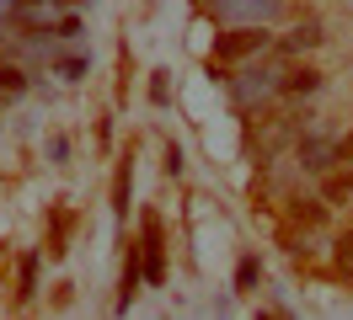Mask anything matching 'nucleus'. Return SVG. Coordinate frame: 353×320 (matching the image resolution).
<instances>
[{"mask_svg": "<svg viewBox=\"0 0 353 320\" xmlns=\"http://www.w3.org/2000/svg\"><path fill=\"white\" fill-rule=\"evenodd\" d=\"M321 203H343V209H353V171H337V176H327Z\"/></svg>", "mask_w": 353, "mask_h": 320, "instance_id": "1a4fd4ad", "label": "nucleus"}, {"mask_svg": "<svg viewBox=\"0 0 353 320\" xmlns=\"http://www.w3.org/2000/svg\"><path fill=\"white\" fill-rule=\"evenodd\" d=\"M257 320H279V315H257Z\"/></svg>", "mask_w": 353, "mask_h": 320, "instance_id": "4be33fe9", "label": "nucleus"}, {"mask_svg": "<svg viewBox=\"0 0 353 320\" xmlns=\"http://www.w3.org/2000/svg\"><path fill=\"white\" fill-rule=\"evenodd\" d=\"M166 176H182V149L166 145Z\"/></svg>", "mask_w": 353, "mask_h": 320, "instance_id": "a211bd4d", "label": "nucleus"}, {"mask_svg": "<svg viewBox=\"0 0 353 320\" xmlns=\"http://www.w3.org/2000/svg\"><path fill=\"white\" fill-rule=\"evenodd\" d=\"M59 6H81V0H59Z\"/></svg>", "mask_w": 353, "mask_h": 320, "instance_id": "412c9836", "label": "nucleus"}, {"mask_svg": "<svg viewBox=\"0 0 353 320\" xmlns=\"http://www.w3.org/2000/svg\"><path fill=\"white\" fill-rule=\"evenodd\" d=\"M209 11L230 27H263L268 17H279V0H209Z\"/></svg>", "mask_w": 353, "mask_h": 320, "instance_id": "20e7f679", "label": "nucleus"}, {"mask_svg": "<svg viewBox=\"0 0 353 320\" xmlns=\"http://www.w3.org/2000/svg\"><path fill=\"white\" fill-rule=\"evenodd\" d=\"M300 166L316 171V176H327V171L337 166V139H316V134H305V139H300Z\"/></svg>", "mask_w": 353, "mask_h": 320, "instance_id": "423d86ee", "label": "nucleus"}, {"mask_svg": "<svg viewBox=\"0 0 353 320\" xmlns=\"http://www.w3.org/2000/svg\"><path fill=\"white\" fill-rule=\"evenodd\" d=\"M38 294V256H22V299Z\"/></svg>", "mask_w": 353, "mask_h": 320, "instance_id": "2eb2a0df", "label": "nucleus"}, {"mask_svg": "<svg viewBox=\"0 0 353 320\" xmlns=\"http://www.w3.org/2000/svg\"><path fill=\"white\" fill-rule=\"evenodd\" d=\"M316 43H321V27H316V21H300V27H294V32L279 43V48H284V54H310Z\"/></svg>", "mask_w": 353, "mask_h": 320, "instance_id": "6e6552de", "label": "nucleus"}, {"mask_svg": "<svg viewBox=\"0 0 353 320\" xmlns=\"http://www.w3.org/2000/svg\"><path fill=\"white\" fill-rule=\"evenodd\" d=\"M284 91H289V96H310V91H321V70H310V64L284 70Z\"/></svg>", "mask_w": 353, "mask_h": 320, "instance_id": "0eeeda50", "label": "nucleus"}, {"mask_svg": "<svg viewBox=\"0 0 353 320\" xmlns=\"http://www.w3.org/2000/svg\"><path fill=\"white\" fill-rule=\"evenodd\" d=\"M54 38H81V17H59V27H54Z\"/></svg>", "mask_w": 353, "mask_h": 320, "instance_id": "f3484780", "label": "nucleus"}, {"mask_svg": "<svg viewBox=\"0 0 353 320\" xmlns=\"http://www.w3.org/2000/svg\"><path fill=\"white\" fill-rule=\"evenodd\" d=\"M268 32L263 27H225V32H214V54H209V64H241V59H257V54H268Z\"/></svg>", "mask_w": 353, "mask_h": 320, "instance_id": "f03ea898", "label": "nucleus"}, {"mask_svg": "<svg viewBox=\"0 0 353 320\" xmlns=\"http://www.w3.org/2000/svg\"><path fill=\"white\" fill-rule=\"evenodd\" d=\"M289 219L305 224V230H316V224L327 219V203H316V198H294V203H289Z\"/></svg>", "mask_w": 353, "mask_h": 320, "instance_id": "9d476101", "label": "nucleus"}, {"mask_svg": "<svg viewBox=\"0 0 353 320\" xmlns=\"http://www.w3.org/2000/svg\"><path fill=\"white\" fill-rule=\"evenodd\" d=\"M129 192H134V176H129V166H118V176H112V209H118V219L129 213Z\"/></svg>", "mask_w": 353, "mask_h": 320, "instance_id": "9b49d317", "label": "nucleus"}, {"mask_svg": "<svg viewBox=\"0 0 353 320\" xmlns=\"http://www.w3.org/2000/svg\"><path fill=\"white\" fill-rule=\"evenodd\" d=\"M257 283H263V267H257V256H241V267H236V288H241V294H252Z\"/></svg>", "mask_w": 353, "mask_h": 320, "instance_id": "f8f14e48", "label": "nucleus"}, {"mask_svg": "<svg viewBox=\"0 0 353 320\" xmlns=\"http://www.w3.org/2000/svg\"><path fill=\"white\" fill-rule=\"evenodd\" d=\"M161 219L155 213H145V235H139V273H145V283H161L166 277V256H161Z\"/></svg>", "mask_w": 353, "mask_h": 320, "instance_id": "39448f33", "label": "nucleus"}, {"mask_svg": "<svg viewBox=\"0 0 353 320\" xmlns=\"http://www.w3.org/2000/svg\"><path fill=\"white\" fill-rule=\"evenodd\" d=\"M337 160H353V134H348V139H337Z\"/></svg>", "mask_w": 353, "mask_h": 320, "instance_id": "6ab92c4d", "label": "nucleus"}, {"mask_svg": "<svg viewBox=\"0 0 353 320\" xmlns=\"http://www.w3.org/2000/svg\"><path fill=\"white\" fill-rule=\"evenodd\" d=\"M27 91V75L17 64H0V96H22Z\"/></svg>", "mask_w": 353, "mask_h": 320, "instance_id": "ddd939ff", "label": "nucleus"}, {"mask_svg": "<svg viewBox=\"0 0 353 320\" xmlns=\"http://www.w3.org/2000/svg\"><path fill=\"white\" fill-rule=\"evenodd\" d=\"M17 6H48V0H17Z\"/></svg>", "mask_w": 353, "mask_h": 320, "instance_id": "aec40b11", "label": "nucleus"}, {"mask_svg": "<svg viewBox=\"0 0 353 320\" xmlns=\"http://www.w3.org/2000/svg\"><path fill=\"white\" fill-rule=\"evenodd\" d=\"M310 134V112L300 107V112H263L257 118V128H252V160L257 166H268L279 149H289V145H300Z\"/></svg>", "mask_w": 353, "mask_h": 320, "instance_id": "f257e3e1", "label": "nucleus"}, {"mask_svg": "<svg viewBox=\"0 0 353 320\" xmlns=\"http://www.w3.org/2000/svg\"><path fill=\"white\" fill-rule=\"evenodd\" d=\"M54 70H59L65 81H81V75H86V59H75V54H70V59H59Z\"/></svg>", "mask_w": 353, "mask_h": 320, "instance_id": "dca6fc26", "label": "nucleus"}, {"mask_svg": "<svg viewBox=\"0 0 353 320\" xmlns=\"http://www.w3.org/2000/svg\"><path fill=\"white\" fill-rule=\"evenodd\" d=\"M225 85L236 107H263L273 91H284V70H246V75H230Z\"/></svg>", "mask_w": 353, "mask_h": 320, "instance_id": "7ed1b4c3", "label": "nucleus"}, {"mask_svg": "<svg viewBox=\"0 0 353 320\" xmlns=\"http://www.w3.org/2000/svg\"><path fill=\"white\" fill-rule=\"evenodd\" d=\"M332 256H337V267L353 277V230H343L337 240H332Z\"/></svg>", "mask_w": 353, "mask_h": 320, "instance_id": "4468645a", "label": "nucleus"}]
</instances>
